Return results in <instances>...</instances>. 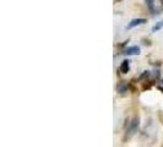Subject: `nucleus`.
<instances>
[{
  "mask_svg": "<svg viewBox=\"0 0 163 147\" xmlns=\"http://www.w3.org/2000/svg\"><path fill=\"white\" fill-rule=\"evenodd\" d=\"M146 22H147V20H146V18H134V20H131V21L129 22L128 28L130 29V28H134V27H136V26L144 25V23H146Z\"/></svg>",
  "mask_w": 163,
  "mask_h": 147,
  "instance_id": "1",
  "label": "nucleus"
},
{
  "mask_svg": "<svg viewBox=\"0 0 163 147\" xmlns=\"http://www.w3.org/2000/svg\"><path fill=\"white\" fill-rule=\"evenodd\" d=\"M124 54L126 55H136V54H140V48L134 45V47H128L125 50H124Z\"/></svg>",
  "mask_w": 163,
  "mask_h": 147,
  "instance_id": "2",
  "label": "nucleus"
},
{
  "mask_svg": "<svg viewBox=\"0 0 163 147\" xmlns=\"http://www.w3.org/2000/svg\"><path fill=\"white\" fill-rule=\"evenodd\" d=\"M120 72L121 74H128L129 70H130V66H129V60H123L121 64H120V68H119Z\"/></svg>",
  "mask_w": 163,
  "mask_h": 147,
  "instance_id": "3",
  "label": "nucleus"
},
{
  "mask_svg": "<svg viewBox=\"0 0 163 147\" xmlns=\"http://www.w3.org/2000/svg\"><path fill=\"white\" fill-rule=\"evenodd\" d=\"M137 126H139V118H135V119L131 122L130 128H131V130H133V131H135V130L137 129Z\"/></svg>",
  "mask_w": 163,
  "mask_h": 147,
  "instance_id": "4",
  "label": "nucleus"
},
{
  "mask_svg": "<svg viewBox=\"0 0 163 147\" xmlns=\"http://www.w3.org/2000/svg\"><path fill=\"white\" fill-rule=\"evenodd\" d=\"M161 28H163V21H160V22H157L153 27H152V32L155 33V32H157V31H160Z\"/></svg>",
  "mask_w": 163,
  "mask_h": 147,
  "instance_id": "5",
  "label": "nucleus"
},
{
  "mask_svg": "<svg viewBox=\"0 0 163 147\" xmlns=\"http://www.w3.org/2000/svg\"><path fill=\"white\" fill-rule=\"evenodd\" d=\"M126 88H128V85H126L125 82H121V83L118 86V91H119L120 93H124V92L126 91Z\"/></svg>",
  "mask_w": 163,
  "mask_h": 147,
  "instance_id": "6",
  "label": "nucleus"
},
{
  "mask_svg": "<svg viewBox=\"0 0 163 147\" xmlns=\"http://www.w3.org/2000/svg\"><path fill=\"white\" fill-rule=\"evenodd\" d=\"M145 2H146L147 7H149L150 10H153V6H155V0H145Z\"/></svg>",
  "mask_w": 163,
  "mask_h": 147,
  "instance_id": "7",
  "label": "nucleus"
},
{
  "mask_svg": "<svg viewBox=\"0 0 163 147\" xmlns=\"http://www.w3.org/2000/svg\"><path fill=\"white\" fill-rule=\"evenodd\" d=\"M149 76H150V72H149V71H144V72H142V75H140L139 80H144V79H147Z\"/></svg>",
  "mask_w": 163,
  "mask_h": 147,
  "instance_id": "8",
  "label": "nucleus"
},
{
  "mask_svg": "<svg viewBox=\"0 0 163 147\" xmlns=\"http://www.w3.org/2000/svg\"><path fill=\"white\" fill-rule=\"evenodd\" d=\"M118 1H120V0H118Z\"/></svg>",
  "mask_w": 163,
  "mask_h": 147,
  "instance_id": "9",
  "label": "nucleus"
}]
</instances>
